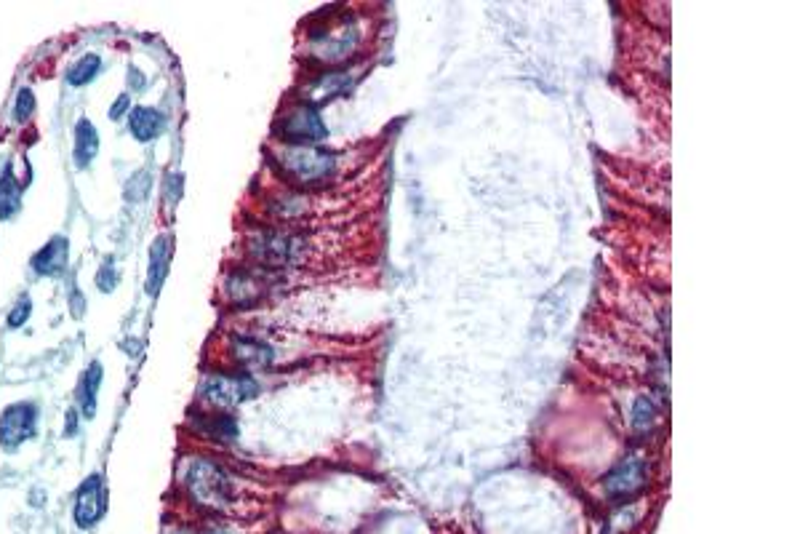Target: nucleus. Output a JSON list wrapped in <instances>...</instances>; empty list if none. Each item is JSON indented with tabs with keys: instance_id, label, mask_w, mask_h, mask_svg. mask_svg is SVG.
<instances>
[{
	"instance_id": "f257e3e1",
	"label": "nucleus",
	"mask_w": 800,
	"mask_h": 534,
	"mask_svg": "<svg viewBox=\"0 0 800 534\" xmlns=\"http://www.w3.org/2000/svg\"><path fill=\"white\" fill-rule=\"evenodd\" d=\"M246 254L256 267L278 273V270L307 262L310 241L304 233L288 230V227H256L246 235Z\"/></svg>"
},
{
	"instance_id": "f03ea898",
	"label": "nucleus",
	"mask_w": 800,
	"mask_h": 534,
	"mask_svg": "<svg viewBox=\"0 0 800 534\" xmlns=\"http://www.w3.org/2000/svg\"><path fill=\"white\" fill-rule=\"evenodd\" d=\"M184 486H187L192 505L206 513H222L235 500L230 473L208 457H192L184 470Z\"/></svg>"
},
{
	"instance_id": "7ed1b4c3",
	"label": "nucleus",
	"mask_w": 800,
	"mask_h": 534,
	"mask_svg": "<svg viewBox=\"0 0 800 534\" xmlns=\"http://www.w3.org/2000/svg\"><path fill=\"white\" fill-rule=\"evenodd\" d=\"M336 153L320 145H280L275 150V166L296 187L323 185L336 174Z\"/></svg>"
},
{
	"instance_id": "20e7f679",
	"label": "nucleus",
	"mask_w": 800,
	"mask_h": 534,
	"mask_svg": "<svg viewBox=\"0 0 800 534\" xmlns=\"http://www.w3.org/2000/svg\"><path fill=\"white\" fill-rule=\"evenodd\" d=\"M259 396V382L246 372H208L198 385V401L214 412H232Z\"/></svg>"
},
{
	"instance_id": "39448f33",
	"label": "nucleus",
	"mask_w": 800,
	"mask_h": 534,
	"mask_svg": "<svg viewBox=\"0 0 800 534\" xmlns=\"http://www.w3.org/2000/svg\"><path fill=\"white\" fill-rule=\"evenodd\" d=\"M278 273L264 270V267L248 265V267H235L224 276L222 292L227 297L232 308L246 310L256 308L259 302H264L275 289H278Z\"/></svg>"
},
{
	"instance_id": "423d86ee",
	"label": "nucleus",
	"mask_w": 800,
	"mask_h": 534,
	"mask_svg": "<svg viewBox=\"0 0 800 534\" xmlns=\"http://www.w3.org/2000/svg\"><path fill=\"white\" fill-rule=\"evenodd\" d=\"M360 49V27L355 19H336L328 22L320 30H315L310 38V54L315 62L323 65H339Z\"/></svg>"
},
{
	"instance_id": "0eeeda50",
	"label": "nucleus",
	"mask_w": 800,
	"mask_h": 534,
	"mask_svg": "<svg viewBox=\"0 0 800 534\" xmlns=\"http://www.w3.org/2000/svg\"><path fill=\"white\" fill-rule=\"evenodd\" d=\"M275 134L283 139V145H315L320 139H326L328 131L318 107L299 102L280 115L275 123Z\"/></svg>"
},
{
	"instance_id": "6e6552de",
	"label": "nucleus",
	"mask_w": 800,
	"mask_h": 534,
	"mask_svg": "<svg viewBox=\"0 0 800 534\" xmlns=\"http://www.w3.org/2000/svg\"><path fill=\"white\" fill-rule=\"evenodd\" d=\"M38 406L35 401H14L0 412V449L19 452L38 433Z\"/></svg>"
},
{
	"instance_id": "1a4fd4ad",
	"label": "nucleus",
	"mask_w": 800,
	"mask_h": 534,
	"mask_svg": "<svg viewBox=\"0 0 800 534\" xmlns=\"http://www.w3.org/2000/svg\"><path fill=\"white\" fill-rule=\"evenodd\" d=\"M107 513V481L102 473H91L80 481L75 502H72V521L80 532L94 529Z\"/></svg>"
},
{
	"instance_id": "9d476101",
	"label": "nucleus",
	"mask_w": 800,
	"mask_h": 534,
	"mask_svg": "<svg viewBox=\"0 0 800 534\" xmlns=\"http://www.w3.org/2000/svg\"><path fill=\"white\" fill-rule=\"evenodd\" d=\"M648 484V462L640 454H630L624 457L614 470H608V476L603 478V492L608 500L624 502L640 494Z\"/></svg>"
},
{
	"instance_id": "9b49d317",
	"label": "nucleus",
	"mask_w": 800,
	"mask_h": 534,
	"mask_svg": "<svg viewBox=\"0 0 800 534\" xmlns=\"http://www.w3.org/2000/svg\"><path fill=\"white\" fill-rule=\"evenodd\" d=\"M70 265V241L67 235H54L40 246L30 259L32 273L40 278H56L62 276Z\"/></svg>"
},
{
	"instance_id": "f8f14e48",
	"label": "nucleus",
	"mask_w": 800,
	"mask_h": 534,
	"mask_svg": "<svg viewBox=\"0 0 800 534\" xmlns=\"http://www.w3.org/2000/svg\"><path fill=\"white\" fill-rule=\"evenodd\" d=\"M171 254H174V241L168 235H158L155 241L150 243V251H147V281H144V292L147 297H158L163 284L168 278V267H171Z\"/></svg>"
},
{
	"instance_id": "ddd939ff",
	"label": "nucleus",
	"mask_w": 800,
	"mask_h": 534,
	"mask_svg": "<svg viewBox=\"0 0 800 534\" xmlns=\"http://www.w3.org/2000/svg\"><path fill=\"white\" fill-rule=\"evenodd\" d=\"M102 382H104V369L99 361H91V364L80 372L78 385H75V412L80 414V420L88 422L96 417Z\"/></svg>"
},
{
	"instance_id": "4468645a",
	"label": "nucleus",
	"mask_w": 800,
	"mask_h": 534,
	"mask_svg": "<svg viewBox=\"0 0 800 534\" xmlns=\"http://www.w3.org/2000/svg\"><path fill=\"white\" fill-rule=\"evenodd\" d=\"M230 358L243 369H267L275 361V350L267 342L248 337V334H235L227 342Z\"/></svg>"
},
{
	"instance_id": "2eb2a0df",
	"label": "nucleus",
	"mask_w": 800,
	"mask_h": 534,
	"mask_svg": "<svg viewBox=\"0 0 800 534\" xmlns=\"http://www.w3.org/2000/svg\"><path fill=\"white\" fill-rule=\"evenodd\" d=\"M192 430L200 436L214 438V441H232L238 438V420L230 412H214V409H195L190 412Z\"/></svg>"
},
{
	"instance_id": "dca6fc26",
	"label": "nucleus",
	"mask_w": 800,
	"mask_h": 534,
	"mask_svg": "<svg viewBox=\"0 0 800 534\" xmlns=\"http://www.w3.org/2000/svg\"><path fill=\"white\" fill-rule=\"evenodd\" d=\"M350 86H352L350 73H339V70H336V73H320L318 78H312V81L304 83L302 89L304 105L312 107L326 105V102L336 99L339 94H344Z\"/></svg>"
},
{
	"instance_id": "f3484780",
	"label": "nucleus",
	"mask_w": 800,
	"mask_h": 534,
	"mask_svg": "<svg viewBox=\"0 0 800 534\" xmlns=\"http://www.w3.org/2000/svg\"><path fill=\"white\" fill-rule=\"evenodd\" d=\"M166 131V115L160 113L158 107L150 105H139L131 107L128 113V134L142 142V145H150L155 139Z\"/></svg>"
},
{
	"instance_id": "a211bd4d",
	"label": "nucleus",
	"mask_w": 800,
	"mask_h": 534,
	"mask_svg": "<svg viewBox=\"0 0 800 534\" xmlns=\"http://www.w3.org/2000/svg\"><path fill=\"white\" fill-rule=\"evenodd\" d=\"M99 155V131L88 118H80L75 123V137H72V161L75 169L86 171Z\"/></svg>"
},
{
	"instance_id": "6ab92c4d",
	"label": "nucleus",
	"mask_w": 800,
	"mask_h": 534,
	"mask_svg": "<svg viewBox=\"0 0 800 534\" xmlns=\"http://www.w3.org/2000/svg\"><path fill=\"white\" fill-rule=\"evenodd\" d=\"M22 203H24L22 185H19L14 169L6 166V169L0 171V222L14 219L16 214L22 211Z\"/></svg>"
},
{
	"instance_id": "aec40b11",
	"label": "nucleus",
	"mask_w": 800,
	"mask_h": 534,
	"mask_svg": "<svg viewBox=\"0 0 800 534\" xmlns=\"http://www.w3.org/2000/svg\"><path fill=\"white\" fill-rule=\"evenodd\" d=\"M99 73H102V57L99 54H83V57L72 62L64 78H67L72 89H83L88 83H94Z\"/></svg>"
},
{
	"instance_id": "412c9836",
	"label": "nucleus",
	"mask_w": 800,
	"mask_h": 534,
	"mask_svg": "<svg viewBox=\"0 0 800 534\" xmlns=\"http://www.w3.org/2000/svg\"><path fill=\"white\" fill-rule=\"evenodd\" d=\"M656 420H659V406H656L654 398L648 396H638L635 404H632L630 412V425L638 436H648L656 430Z\"/></svg>"
},
{
	"instance_id": "4be33fe9",
	"label": "nucleus",
	"mask_w": 800,
	"mask_h": 534,
	"mask_svg": "<svg viewBox=\"0 0 800 534\" xmlns=\"http://www.w3.org/2000/svg\"><path fill=\"white\" fill-rule=\"evenodd\" d=\"M150 187H152V174L147 169H139L134 171L131 177H128L126 187H123V198H126L128 203H142L147 195H150Z\"/></svg>"
},
{
	"instance_id": "5701e85b",
	"label": "nucleus",
	"mask_w": 800,
	"mask_h": 534,
	"mask_svg": "<svg viewBox=\"0 0 800 534\" xmlns=\"http://www.w3.org/2000/svg\"><path fill=\"white\" fill-rule=\"evenodd\" d=\"M38 110V99H35V91L30 86H22L16 91L14 99V123L16 126H27L32 121V115Z\"/></svg>"
},
{
	"instance_id": "b1692460",
	"label": "nucleus",
	"mask_w": 800,
	"mask_h": 534,
	"mask_svg": "<svg viewBox=\"0 0 800 534\" xmlns=\"http://www.w3.org/2000/svg\"><path fill=\"white\" fill-rule=\"evenodd\" d=\"M118 284H120L118 265H115V259L107 257L102 265H99V270H96V289L102 294H112L118 289Z\"/></svg>"
},
{
	"instance_id": "393cba45",
	"label": "nucleus",
	"mask_w": 800,
	"mask_h": 534,
	"mask_svg": "<svg viewBox=\"0 0 800 534\" xmlns=\"http://www.w3.org/2000/svg\"><path fill=\"white\" fill-rule=\"evenodd\" d=\"M30 316H32L30 294H22V297L14 302V308L8 310V316H6L8 329H22V326L30 321Z\"/></svg>"
},
{
	"instance_id": "a878e982",
	"label": "nucleus",
	"mask_w": 800,
	"mask_h": 534,
	"mask_svg": "<svg viewBox=\"0 0 800 534\" xmlns=\"http://www.w3.org/2000/svg\"><path fill=\"white\" fill-rule=\"evenodd\" d=\"M182 187H184L182 174H179V171H171L166 177V182H163V203H166V209H174L176 203H179V198H182Z\"/></svg>"
},
{
	"instance_id": "bb28decb",
	"label": "nucleus",
	"mask_w": 800,
	"mask_h": 534,
	"mask_svg": "<svg viewBox=\"0 0 800 534\" xmlns=\"http://www.w3.org/2000/svg\"><path fill=\"white\" fill-rule=\"evenodd\" d=\"M128 113H131V91H123V94H118V97H115V102H112L110 121H120V118H128Z\"/></svg>"
},
{
	"instance_id": "cd10ccee",
	"label": "nucleus",
	"mask_w": 800,
	"mask_h": 534,
	"mask_svg": "<svg viewBox=\"0 0 800 534\" xmlns=\"http://www.w3.org/2000/svg\"><path fill=\"white\" fill-rule=\"evenodd\" d=\"M166 534H230L222 526H174Z\"/></svg>"
},
{
	"instance_id": "c85d7f7f",
	"label": "nucleus",
	"mask_w": 800,
	"mask_h": 534,
	"mask_svg": "<svg viewBox=\"0 0 800 534\" xmlns=\"http://www.w3.org/2000/svg\"><path fill=\"white\" fill-rule=\"evenodd\" d=\"M70 313L75 321H80V318L86 316V300H83L80 289H72L70 292Z\"/></svg>"
},
{
	"instance_id": "c756f323",
	"label": "nucleus",
	"mask_w": 800,
	"mask_h": 534,
	"mask_svg": "<svg viewBox=\"0 0 800 534\" xmlns=\"http://www.w3.org/2000/svg\"><path fill=\"white\" fill-rule=\"evenodd\" d=\"M78 425H80V414L75 412V406H72L70 412H67V425H64V438H75V436H78Z\"/></svg>"
},
{
	"instance_id": "7c9ffc66",
	"label": "nucleus",
	"mask_w": 800,
	"mask_h": 534,
	"mask_svg": "<svg viewBox=\"0 0 800 534\" xmlns=\"http://www.w3.org/2000/svg\"><path fill=\"white\" fill-rule=\"evenodd\" d=\"M128 86H131V91H144V75L136 67L128 70Z\"/></svg>"
}]
</instances>
